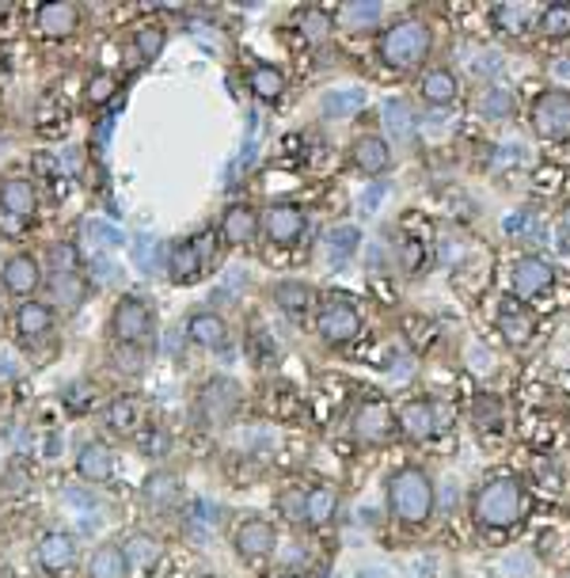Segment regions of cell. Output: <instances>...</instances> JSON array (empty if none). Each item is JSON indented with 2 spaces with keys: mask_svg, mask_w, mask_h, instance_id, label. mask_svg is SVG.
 I'll list each match as a JSON object with an SVG mask.
<instances>
[{
  "mask_svg": "<svg viewBox=\"0 0 570 578\" xmlns=\"http://www.w3.org/2000/svg\"><path fill=\"white\" fill-rule=\"evenodd\" d=\"M529 487L513 476H498L487 487H479L476 503H471V514H476L479 529H510L525 521L529 514Z\"/></svg>",
  "mask_w": 570,
  "mask_h": 578,
  "instance_id": "1",
  "label": "cell"
},
{
  "mask_svg": "<svg viewBox=\"0 0 570 578\" xmlns=\"http://www.w3.org/2000/svg\"><path fill=\"white\" fill-rule=\"evenodd\" d=\"M434 479L423 473V468H404L388 479V510L396 514L407 526H426L434 514Z\"/></svg>",
  "mask_w": 570,
  "mask_h": 578,
  "instance_id": "2",
  "label": "cell"
},
{
  "mask_svg": "<svg viewBox=\"0 0 570 578\" xmlns=\"http://www.w3.org/2000/svg\"><path fill=\"white\" fill-rule=\"evenodd\" d=\"M434 47V31L423 20H399L380 34V61L388 69H415L418 61H426V53Z\"/></svg>",
  "mask_w": 570,
  "mask_h": 578,
  "instance_id": "3",
  "label": "cell"
},
{
  "mask_svg": "<svg viewBox=\"0 0 570 578\" xmlns=\"http://www.w3.org/2000/svg\"><path fill=\"white\" fill-rule=\"evenodd\" d=\"M532 126L544 141H567L570 138V92L551 88L532 103Z\"/></svg>",
  "mask_w": 570,
  "mask_h": 578,
  "instance_id": "4",
  "label": "cell"
},
{
  "mask_svg": "<svg viewBox=\"0 0 570 578\" xmlns=\"http://www.w3.org/2000/svg\"><path fill=\"white\" fill-rule=\"evenodd\" d=\"M316 327L332 346H343V343L358 339L362 316H358V308H354L350 301H324L319 313H316Z\"/></svg>",
  "mask_w": 570,
  "mask_h": 578,
  "instance_id": "5",
  "label": "cell"
},
{
  "mask_svg": "<svg viewBox=\"0 0 570 578\" xmlns=\"http://www.w3.org/2000/svg\"><path fill=\"white\" fill-rule=\"evenodd\" d=\"M213 236L202 233L199 240H183V244H175L172 252H167V274H172V282H180V286H191V282L202 278V271H206V255Z\"/></svg>",
  "mask_w": 570,
  "mask_h": 578,
  "instance_id": "6",
  "label": "cell"
},
{
  "mask_svg": "<svg viewBox=\"0 0 570 578\" xmlns=\"http://www.w3.org/2000/svg\"><path fill=\"white\" fill-rule=\"evenodd\" d=\"M149 327H153V313H149V305L141 297H119V305H114L111 313V332L119 343H141L149 335Z\"/></svg>",
  "mask_w": 570,
  "mask_h": 578,
  "instance_id": "7",
  "label": "cell"
},
{
  "mask_svg": "<svg viewBox=\"0 0 570 578\" xmlns=\"http://www.w3.org/2000/svg\"><path fill=\"white\" fill-rule=\"evenodd\" d=\"M305 225H308L305 210L289 206V202H278V206L259 213V229L271 244H297V240L305 236Z\"/></svg>",
  "mask_w": 570,
  "mask_h": 578,
  "instance_id": "8",
  "label": "cell"
},
{
  "mask_svg": "<svg viewBox=\"0 0 570 578\" xmlns=\"http://www.w3.org/2000/svg\"><path fill=\"white\" fill-rule=\"evenodd\" d=\"M391 430H396V412H391L385 399H365L358 415H354V438L377 446V442L391 438Z\"/></svg>",
  "mask_w": 570,
  "mask_h": 578,
  "instance_id": "9",
  "label": "cell"
},
{
  "mask_svg": "<svg viewBox=\"0 0 570 578\" xmlns=\"http://www.w3.org/2000/svg\"><path fill=\"white\" fill-rule=\"evenodd\" d=\"M495 327H498V335H502V339L510 346H529L532 335H537V316H532L518 297H506L502 305H498Z\"/></svg>",
  "mask_w": 570,
  "mask_h": 578,
  "instance_id": "10",
  "label": "cell"
},
{
  "mask_svg": "<svg viewBox=\"0 0 570 578\" xmlns=\"http://www.w3.org/2000/svg\"><path fill=\"white\" fill-rule=\"evenodd\" d=\"M77 559H80V548H77V540L69 537V533H47V537L39 540V564H42V571L69 575L77 567Z\"/></svg>",
  "mask_w": 570,
  "mask_h": 578,
  "instance_id": "11",
  "label": "cell"
},
{
  "mask_svg": "<svg viewBox=\"0 0 570 578\" xmlns=\"http://www.w3.org/2000/svg\"><path fill=\"white\" fill-rule=\"evenodd\" d=\"M513 293L518 297H540V293L551 290V282H556V271H551L548 260H540V255H525L513 266Z\"/></svg>",
  "mask_w": 570,
  "mask_h": 578,
  "instance_id": "12",
  "label": "cell"
},
{
  "mask_svg": "<svg viewBox=\"0 0 570 578\" xmlns=\"http://www.w3.org/2000/svg\"><path fill=\"white\" fill-rule=\"evenodd\" d=\"M396 426L411 442H426L434 430H438V412H434L430 399H407V404L396 412Z\"/></svg>",
  "mask_w": 570,
  "mask_h": 578,
  "instance_id": "13",
  "label": "cell"
},
{
  "mask_svg": "<svg viewBox=\"0 0 570 578\" xmlns=\"http://www.w3.org/2000/svg\"><path fill=\"white\" fill-rule=\"evenodd\" d=\"M274 545H278V537H274V526H271V521H263V518L240 521V529H236V552H240V556H252V559L271 556Z\"/></svg>",
  "mask_w": 570,
  "mask_h": 578,
  "instance_id": "14",
  "label": "cell"
},
{
  "mask_svg": "<svg viewBox=\"0 0 570 578\" xmlns=\"http://www.w3.org/2000/svg\"><path fill=\"white\" fill-rule=\"evenodd\" d=\"M418 95H423L426 103L430 107H449V103H457V95H460V84H457V73L452 69H430L423 80H418Z\"/></svg>",
  "mask_w": 570,
  "mask_h": 578,
  "instance_id": "15",
  "label": "cell"
},
{
  "mask_svg": "<svg viewBox=\"0 0 570 578\" xmlns=\"http://www.w3.org/2000/svg\"><path fill=\"white\" fill-rule=\"evenodd\" d=\"M4 290L8 293H20V297H27V293H34L39 290V282H42V266L39 260H31V255H12V260L4 263Z\"/></svg>",
  "mask_w": 570,
  "mask_h": 578,
  "instance_id": "16",
  "label": "cell"
},
{
  "mask_svg": "<svg viewBox=\"0 0 570 578\" xmlns=\"http://www.w3.org/2000/svg\"><path fill=\"white\" fill-rule=\"evenodd\" d=\"M77 473L88 479V484H103V479L114 476V453L103 446V442H88L77 453Z\"/></svg>",
  "mask_w": 570,
  "mask_h": 578,
  "instance_id": "17",
  "label": "cell"
},
{
  "mask_svg": "<svg viewBox=\"0 0 570 578\" xmlns=\"http://www.w3.org/2000/svg\"><path fill=\"white\" fill-rule=\"evenodd\" d=\"M354 164H358L365 175L388 172V164H391L388 141L377 138V133H365V138H358V141H354Z\"/></svg>",
  "mask_w": 570,
  "mask_h": 578,
  "instance_id": "18",
  "label": "cell"
},
{
  "mask_svg": "<svg viewBox=\"0 0 570 578\" xmlns=\"http://www.w3.org/2000/svg\"><path fill=\"white\" fill-rule=\"evenodd\" d=\"M80 27V8L77 4H42L39 8V31L47 39H69Z\"/></svg>",
  "mask_w": 570,
  "mask_h": 578,
  "instance_id": "19",
  "label": "cell"
},
{
  "mask_svg": "<svg viewBox=\"0 0 570 578\" xmlns=\"http://www.w3.org/2000/svg\"><path fill=\"white\" fill-rule=\"evenodd\" d=\"M221 233H225L228 244H247V240H255V233H259V213H255L252 206H228V213L221 217Z\"/></svg>",
  "mask_w": 570,
  "mask_h": 578,
  "instance_id": "20",
  "label": "cell"
},
{
  "mask_svg": "<svg viewBox=\"0 0 570 578\" xmlns=\"http://www.w3.org/2000/svg\"><path fill=\"white\" fill-rule=\"evenodd\" d=\"M183 499V484L180 476L172 473H153L145 479V506H153V510H172L175 503Z\"/></svg>",
  "mask_w": 570,
  "mask_h": 578,
  "instance_id": "21",
  "label": "cell"
},
{
  "mask_svg": "<svg viewBox=\"0 0 570 578\" xmlns=\"http://www.w3.org/2000/svg\"><path fill=\"white\" fill-rule=\"evenodd\" d=\"M335 510H338V495L332 487H312V491H305V503H301V521L327 526L335 518Z\"/></svg>",
  "mask_w": 570,
  "mask_h": 578,
  "instance_id": "22",
  "label": "cell"
},
{
  "mask_svg": "<svg viewBox=\"0 0 570 578\" xmlns=\"http://www.w3.org/2000/svg\"><path fill=\"white\" fill-rule=\"evenodd\" d=\"M186 335L199 346H213V351H221L228 343V327L217 313H194L191 324H186Z\"/></svg>",
  "mask_w": 570,
  "mask_h": 578,
  "instance_id": "23",
  "label": "cell"
},
{
  "mask_svg": "<svg viewBox=\"0 0 570 578\" xmlns=\"http://www.w3.org/2000/svg\"><path fill=\"white\" fill-rule=\"evenodd\" d=\"M122 556H126V564H138V567H156L160 559H164V545L153 537V533H130L126 545H122Z\"/></svg>",
  "mask_w": 570,
  "mask_h": 578,
  "instance_id": "24",
  "label": "cell"
},
{
  "mask_svg": "<svg viewBox=\"0 0 570 578\" xmlns=\"http://www.w3.org/2000/svg\"><path fill=\"white\" fill-rule=\"evenodd\" d=\"M0 206L16 213V217H31L34 206H39V194H34V186L27 180H8L0 186Z\"/></svg>",
  "mask_w": 570,
  "mask_h": 578,
  "instance_id": "25",
  "label": "cell"
},
{
  "mask_svg": "<svg viewBox=\"0 0 570 578\" xmlns=\"http://www.w3.org/2000/svg\"><path fill=\"white\" fill-rule=\"evenodd\" d=\"M16 327H20L23 339H42V335L53 327L50 305H39V301H27V305L16 313Z\"/></svg>",
  "mask_w": 570,
  "mask_h": 578,
  "instance_id": "26",
  "label": "cell"
},
{
  "mask_svg": "<svg viewBox=\"0 0 570 578\" xmlns=\"http://www.w3.org/2000/svg\"><path fill=\"white\" fill-rule=\"evenodd\" d=\"M537 8L532 4H498L495 8V27L502 34H525L532 23H537Z\"/></svg>",
  "mask_w": 570,
  "mask_h": 578,
  "instance_id": "27",
  "label": "cell"
},
{
  "mask_svg": "<svg viewBox=\"0 0 570 578\" xmlns=\"http://www.w3.org/2000/svg\"><path fill=\"white\" fill-rule=\"evenodd\" d=\"M233 407H236V385H228V381H213V385L202 388V412H206L210 419H225Z\"/></svg>",
  "mask_w": 570,
  "mask_h": 578,
  "instance_id": "28",
  "label": "cell"
},
{
  "mask_svg": "<svg viewBox=\"0 0 570 578\" xmlns=\"http://www.w3.org/2000/svg\"><path fill=\"white\" fill-rule=\"evenodd\" d=\"M126 556H122V545H100L92 556V567L88 575L92 578H126Z\"/></svg>",
  "mask_w": 570,
  "mask_h": 578,
  "instance_id": "29",
  "label": "cell"
},
{
  "mask_svg": "<svg viewBox=\"0 0 570 578\" xmlns=\"http://www.w3.org/2000/svg\"><path fill=\"white\" fill-rule=\"evenodd\" d=\"M471 419H476L479 430H487V434H498L506 426V407H502V399L498 396H476V404H471Z\"/></svg>",
  "mask_w": 570,
  "mask_h": 578,
  "instance_id": "30",
  "label": "cell"
},
{
  "mask_svg": "<svg viewBox=\"0 0 570 578\" xmlns=\"http://www.w3.org/2000/svg\"><path fill=\"white\" fill-rule=\"evenodd\" d=\"M252 95H259L263 103H278L285 92V77L274 65H255L252 69Z\"/></svg>",
  "mask_w": 570,
  "mask_h": 578,
  "instance_id": "31",
  "label": "cell"
},
{
  "mask_svg": "<svg viewBox=\"0 0 570 578\" xmlns=\"http://www.w3.org/2000/svg\"><path fill=\"white\" fill-rule=\"evenodd\" d=\"M362 244V236H358V229H350V225H343V229H332V233L324 236V255L332 263H346L354 255V247Z\"/></svg>",
  "mask_w": 570,
  "mask_h": 578,
  "instance_id": "32",
  "label": "cell"
},
{
  "mask_svg": "<svg viewBox=\"0 0 570 578\" xmlns=\"http://www.w3.org/2000/svg\"><path fill=\"white\" fill-rule=\"evenodd\" d=\"M274 301H278V308H285L289 316H305L312 308V290L305 282H282V286L274 290Z\"/></svg>",
  "mask_w": 570,
  "mask_h": 578,
  "instance_id": "33",
  "label": "cell"
},
{
  "mask_svg": "<svg viewBox=\"0 0 570 578\" xmlns=\"http://www.w3.org/2000/svg\"><path fill=\"white\" fill-rule=\"evenodd\" d=\"M537 27L544 39H567L570 34V4H548L537 16Z\"/></svg>",
  "mask_w": 570,
  "mask_h": 578,
  "instance_id": "34",
  "label": "cell"
},
{
  "mask_svg": "<svg viewBox=\"0 0 570 578\" xmlns=\"http://www.w3.org/2000/svg\"><path fill=\"white\" fill-rule=\"evenodd\" d=\"M106 423H111V430H119V434H138V399L119 396L111 404V412H106Z\"/></svg>",
  "mask_w": 570,
  "mask_h": 578,
  "instance_id": "35",
  "label": "cell"
},
{
  "mask_svg": "<svg viewBox=\"0 0 570 578\" xmlns=\"http://www.w3.org/2000/svg\"><path fill=\"white\" fill-rule=\"evenodd\" d=\"M301 34H305V42H312V47H324L327 34H332V16L324 8H308L301 16Z\"/></svg>",
  "mask_w": 570,
  "mask_h": 578,
  "instance_id": "36",
  "label": "cell"
},
{
  "mask_svg": "<svg viewBox=\"0 0 570 578\" xmlns=\"http://www.w3.org/2000/svg\"><path fill=\"white\" fill-rule=\"evenodd\" d=\"M84 236H88V244H92V255H106L111 247L122 244V233L114 225H106V221H88Z\"/></svg>",
  "mask_w": 570,
  "mask_h": 578,
  "instance_id": "37",
  "label": "cell"
},
{
  "mask_svg": "<svg viewBox=\"0 0 570 578\" xmlns=\"http://www.w3.org/2000/svg\"><path fill=\"white\" fill-rule=\"evenodd\" d=\"M365 107V92H327L324 95V114H335V119H343V114H354Z\"/></svg>",
  "mask_w": 570,
  "mask_h": 578,
  "instance_id": "38",
  "label": "cell"
},
{
  "mask_svg": "<svg viewBox=\"0 0 570 578\" xmlns=\"http://www.w3.org/2000/svg\"><path fill=\"white\" fill-rule=\"evenodd\" d=\"M385 122H388L391 133H399V138H411V133H415V114H411V107L399 103V100L385 103Z\"/></svg>",
  "mask_w": 570,
  "mask_h": 578,
  "instance_id": "39",
  "label": "cell"
},
{
  "mask_svg": "<svg viewBox=\"0 0 570 578\" xmlns=\"http://www.w3.org/2000/svg\"><path fill=\"white\" fill-rule=\"evenodd\" d=\"M95 385L92 381H77V385H69L65 388V404H69V412H88V407H95Z\"/></svg>",
  "mask_w": 570,
  "mask_h": 578,
  "instance_id": "40",
  "label": "cell"
},
{
  "mask_svg": "<svg viewBox=\"0 0 570 578\" xmlns=\"http://www.w3.org/2000/svg\"><path fill=\"white\" fill-rule=\"evenodd\" d=\"M53 293L61 297V305L77 308L80 301H84V282H80L77 274H58V282H53Z\"/></svg>",
  "mask_w": 570,
  "mask_h": 578,
  "instance_id": "41",
  "label": "cell"
},
{
  "mask_svg": "<svg viewBox=\"0 0 570 578\" xmlns=\"http://www.w3.org/2000/svg\"><path fill=\"white\" fill-rule=\"evenodd\" d=\"M133 42H138V53L145 61H153L160 50H164V31L160 27H141L138 34H133Z\"/></svg>",
  "mask_w": 570,
  "mask_h": 578,
  "instance_id": "42",
  "label": "cell"
},
{
  "mask_svg": "<svg viewBox=\"0 0 570 578\" xmlns=\"http://www.w3.org/2000/svg\"><path fill=\"white\" fill-rule=\"evenodd\" d=\"M479 107H484L487 119H506V114H510V107H513V95L506 92V88H491Z\"/></svg>",
  "mask_w": 570,
  "mask_h": 578,
  "instance_id": "43",
  "label": "cell"
},
{
  "mask_svg": "<svg viewBox=\"0 0 570 578\" xmlns=\"http://www.w3.org/2000/svg\"><path fill=\"white\" fill-rule=\"evenodd\" d=\"M380 12H385V8L380 4H346V23L350 27H373L380 20Z\"/></svg>",
  "mask_w": 570,
  "mask_h": 578,
  "instance_id": "44",
  "label": "cell"
},
{
  "mask_svg": "<svg viewBox=\"0 0 570 578\" xmlns=\"http://www.w3.org/2000/svg\"><path fill=\"white\" fill-rule=\"evenodd\" d=\"M111 95H114V77L111 73H100V77L88 80V103L92 107H103Z\"/></svg>",
  "mask_w": 570,
  "mask_h": 578,
  "instance_id": "45",
  "label": "cell"
},
{
  "mask_svg": "<svg viewBox=\"0 0 570 578\" xmlns=\"http://www.w3.org/2000/svg\"><path fill=\"white\" fill-rule=\"evenodd\" d=\"M50 260H53V266H58V274H77V252L69 244H58L50 252Z\"/></svg>",
  "mask_w": 570,
  "mask_h": 578,
  "instance_id": "46",
  "label": "cell"
},
{
  "mask_svg": "<svg viewBox=\"0 0 570 578\" xmlns=\"http://www.w3.org/2000/svg\"><path fill=\"white\" fill-rule=\"evenodd\" d=\"M149 247H153V244H149V236H133V263H138L145 274L156 266V260H153V252H149Z\"/></svg>",
  "mask_w": 570,
  "mask_h": 578,
  "instance_id": "47",
  "label": "cell"
},
{
  "mask_svg": "<svg viewBox=\"0 0 570 578\" xmlns=\"http://www.w3.org/2000/svg\"><path fill=\"white\" fill-rule=\"evenodd\" d=\"M58 164L65 168V172H80V164H84V160H80V149H65V153L58 156Z\"/></svg>",
  "mask_w": 570,
  "mask_h": 578,
  "instance_id": "48",
  "label": "cell"
},
{
  "mask_svg": "<svg viewBox=\"0 0 570 578\" xmlns=\"http://www.w3.org/2000/svg\"><path fill=\"white\" fill-rule=\"evenodd\" d=\"M495 61H498V58H495V53H476V73H479V77H484V73H487V77H491V73H495V69H498V65H495Z\"/></svg>",
  "mask_w": 570,
  "mask_h": 578,
  "instance_id": "49",
  "label": "cell"
},
{
  "mask_svg": "<svg viewBox=\"0 0 570 578\" xmlns=\"http://www.w3.org/2000/svg\"><path fill=\"white\" fill-rule=\"evenodd\" d=\"M358 578H388L385 571H380V567H369V571H362Z\"/></svg>",
  "mask_w": 570,
  "mask_h": 578,
  "instance_id": "50",
  "label": "cell"
},
{
  "mask_svg": "<svg viewBox=\"0 0 570 578\" xmlns=\"http://www.w3.org/2000/svg\"><path fill=\"white\" fill-rule=\"evenodd\" d=\"M563 233L570 236V213H567V221H563Z\"/></svg>",
  "mask_w": 570,
  "mask_h": 578,
  "instance_id": "51",
  "label": "cell"
},
{
  "mask_svg": "<svg viewBox=\"0 0 570 578\" xmlns=\"http://www.w3.org/2000/svg\"><path fill=\"white\" fill-rule=\"evenodd\" d=\"M4 16H8V4H0V20H4Z\"/></svg>",
  "mask_w": 570,
  "mask_h": 578,
  "instance_id": "52",
  "label": "cell"
},
{
  "mask_svg": "<svg viewBox=\"0 0 570 578\" xmlns=\"http://www.w3.org/2000/svg\"><path fill=\"white\" fill-rule=\"evenodd\" d=\"M278 578H297V575H278Z\"/></svg>",
  "mask_w": 570,
  "mask_h": 578,
  "instance_id": "53",
  "label": "cell"
},
{
  "mask_svg": "<svg viewBox=\"0 0 570 578\" xmlns=\"http://www.w3.org/2000/svg\"><path fill=\"white\" fill-rule=\"evenodd\" d=\"M0 313H4V301H0Z\"/></svg>",
  "mask_w": 570,
  "mask_h": 578,
  "instance_id": "54",
  "label": "cell"
},
{
  "mask_svg": "<svg viewBox=\"0 0 570 578\" xmlns=\"http://www.w3.org/2000/svg\"><path fill=\"white\" fill-rule=\"evenodd\" d=\"M567 578H570V575H567Z\"/></svg>",
  "mask_w": 570,
  "mask_h": 578,
  "instance_id": "55",
  "label": "cell"
}]
</instances>
